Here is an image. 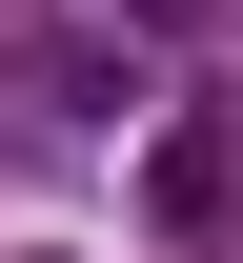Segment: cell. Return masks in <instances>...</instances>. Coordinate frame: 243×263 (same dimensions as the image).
I'll use <instances>...</instances> for the list:
<instances>
[{"instance_id": "obj_2", "label": "cell", "mask_w": 243, "mask_h": 263, "mask_svg": "<svg viewBox=\"0 0 243 263\" xmlns=\"http://www.w3.org/2000/svg\"><path fill=\"white\" fill-rule=\"evenodd\" d=\"M243 162H223V122H162V162H142V223H223Z\"/></svg>"}, {"instance_id": "obj_1", "label": "cell", "mask_w": 243, "mask_h": 263, "mask_svg": "<svg viewBox=\"0 0 243 263\" xmlns=\"http://www.w3.org/2000/svg\"><path fill=\"white\" fill-rule=\"evenodd\" d=\"M21 81L61 101V122H122V101H142V41L102 21V0H81V21H41V41H21Z\"/></svg>"}]
</instances>
